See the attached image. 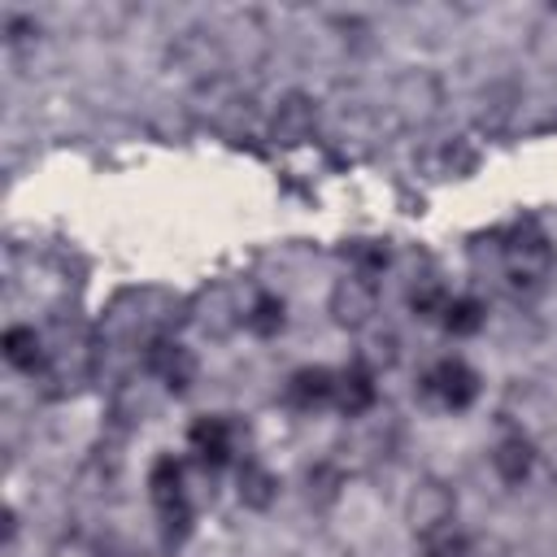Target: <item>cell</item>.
Segmentation results:
<instances>
[{
  "mask_svg": "<svg viewBox=\"0 0 557 557\" xmlns=\"http://www.w3.org/2000/svg\"><path fill=\"white\" fill-rule=\"evenodd\" d=\"M500 257H505V278H509V292L518 296H531L544 287V278L553 274V244L548 235L535 226V222H522L505 244H500Z\"/></svg>",
  "mask_w": 557,
  "mask_h": 557,
  "instance_id": "cell-1",
  "label": "cell"
},
{
  "mask_svg": "<svg viewBox=\"0 0 557 557\" xmlns=\"http://www.w3.org/2000/svg\"><path fill=\"white\" fill-rule=\"evenodd\" d=\"M0 352H4V361L17 374H44L48 370V339H44V331H35L26 322H17V326L4 331Z\"/></svg>",
  "mask_w": 557,
  "mask_h": 557,
  "instance_id": "cell-13",
  "label": "cell"
},
{
  "mask_svg": "<svg viewBox=\"0 0 557 557\" xmlns=\"http://www.w3.org/2000/svg\"><path fill=\"white\" fill-rule=\"evenodd\" d=\"M283 400L296 413H313V409L335 405V370L331 366H300V370H292L287 383H283Z\"/></svg>",
  "mask_w": 557,
  "mask_h": 557,
  "instance_id": "cell-11",
  "label": "cell"
},
{
  "mask_svg": "<svg viewBox=\"0 0 557 557\" xmlns=\"http://www.w3.org/2000/svg\"><path fill=\"white\" fill-rule=\"evenodd\" d=\"M235 444H239V426L231 413H200L187 426V448L205 470H226L235 461Z\"/></svg>",
  "mask_w": 557,
  "mask_h": 557,
  "instance_id": "cell-7",
  "label": "cell"
},
{
  "mask_svg": "<svg viewBox=\"0 0 557 557\" xmlns=\"http://www.w3.org/2000/svg\"><path fill=\"white\" fill-rule=\"evenodd\" d=\"M357 361H361L366 370H374V374L392 370V366L400 361V335H396V331H370L366 344L357 348Z\"/></svg>",
  "mask_w": 557,
  "mask_h": 557,
  "instance_id": "cell-23",
  "label": "cell"
},
{
  "mask_svg": "<svg viewBox=\"0 0 557 557\" xmlns=\"http://www.w3.org/2000/svg\"><path fill=\"white\" fill-rule=\"evenodd\" d=\"M139 361H144V374L157 379V383H161L165 392H174V396L191 392V383H196V374H200L196 352H191L183 339H174L170 331L144 339V344H139Z\"/></svg>",
  "mask_w": 557,
  "mask_h": 557,
  "instance_id": "cell-3",
  "label": "cell"
},
{
  "mask_svg": "<svg viewBox=\"0 0 557 557\" xmlns=\"http://www.w3.org/2000/svg\"><path fill=\"white\" fill-rule=\"evenodd\" d=\"M405 305H409L413 318H422V322H440V313H444V305H448V287H444V278H440V274H418V278L409 283V292H405Z\"/></svg>",
  "mask_w": 557,
  "mask_h": 557,
  "instance_id": "cell-20",
  "label": "cell"
},
{
  "mask_svg": "<svg viewBox=\"0 0 557 557\" xmlns=\"http://www.w3.org/2000/svg\"><path fill=\"white\" fill-rule=\"evenodd\" d=\"M235 500L244 505V509H270L274 500H278V474L270 470V466H261V461H239L235 466Z\"/></svg>",
  "mask_w": 557,
  "mask_h": 557,
  "instance_id": "cell-16",
  "label": "cell"
},
{
  "mask_svg": "<svg viewBox=\"0 0 557 557\" xmlns=\"http://www.w3.org/2000/svg\"><path fill=\"white\" fill-rule=\"evenodd\" d=\"M244 326L257 339H274L287 331V300L278 292H252V300L244 305Z\"/></svg>",
  "mask_w": 557,
  "mask_h": 557,
  "instance_id": "cell-17",
  "label": "cell"
},
{
  "mask_svg": "<svg viewBox=\"0 0 557 557\" xmlns=\"http://www.w3.org/2000/svg\"><path fill=\"white\" fill-rule=\"evenodd\" d=\"M440 109H444V83H440L435 70L413 65V70L396 74V83H392V113L405 126H426Z\"/></svg>",
  "mask_w": 557,
  "mask_h": 557,
  "instance_id": "cell-4",
  "label": "cell"
},
{
  "mask_svg": "<svg viewBox=\"0 0 557 557\" xmlns=\"http://www.w3.org/2000/svg\"><path fill=\"white\" fill-rule=\"evenodd\" d=\"M479 122L483 126H505L509 117H513V109L522 104V91H518V83H509V78H496V83H487L483 87V96H479Z\"/></svg>",
  "mask_w": 557,
  "mask_h": 557,
  "instance_id": "cell-21",
  "label": "cell"
},
{
  "mask_svg": "<svg viewBox=\"0 0 557 557\" xmlns=\"http://www.w3.org/2000/svg\"><path fill=\"white\" fill-rule=\"evenodd\" d=\"M344 257H348V270H357L366 278H374V274H383L392 265L387 239H348L344 244Z\"/></svg>",
  "mask_w": 557,
  "mask_h": 557,
  "instance_id": "cell-22",
  "label": "cell"
},
{
  "mask_svg": "<svg viewBox=\"0 0 557 557\" xmlns=\"http://www.w3.org/2000/svg\"><path fill=\"white\" fill-rule=\"evenodd\" d=\"M313 131H318V100L309 91H283L270 113V139L283 148H296L313 139Z\"/></svg>",
  "mask_w": 557,
  "mask_h": 557,
  "instance_id": "cell-9",
  "label": "cell"
},
{
  "mask_svg": "<svg viewBox=\"0 0 557 557\" xmlns=\"http://www.w3.org/2000/svg\"><path fill=\"white\" fill-rule=\"evenodd\" d=\"M479 392H483V379H479V370L466 361V357H440L422 379H418V396L422 400H435L440 409H448V413H466L474 400H479Z\"/></svg>",
  "mask_w": 557,
  "mask_h": 557,
  "instance_id": "cell-2",
  "label": "cell"
},
{
  "mask_svg": "<svg viewBox=\"0 0 557 557\" xmlns=\"http://www.w3.org/2000/svg\"><path fill=\"white\" fill-rule=\"evenodd\" d=\"M374 405H379V374L352 357L344 370H335V409L344 418H366Z\"/></svg>",
  "mask_w": 557,
  "mask_h": 557,
  "instance_id": "cell-12",
  "label": "cell"
},
{
  "mask_svg": "<svg viewBox=\"0 0 557 557\" xmlns=\"http://www.w3.org/2000/svg\"><path fill=\"white\" fill-rule=\"evenodd\" d=\"M405 522L413 527V535L457 522V492L444 479H418L405 496Z\"/></svg>",
  "mask_w": 557,
  "mask_h": 557,
  "instance_id": "cell-8",
  "label": "cell"
},
{
  "mask_svg": "<svg viewBox=\"0 0 557 557\" xmlns=\"http://www.w3.org/2000/svg\"><path fill=\"white\" fill-rule=\"evenodd\" d=\"M492 470H496V479H500L505 487H522V483L531 479V470H535V444H531L522 431L496 440V448H492Z\"/></svg>",
  "mask_w": 557,
  "mask_h": 557,
  "instance_id": "cell-15",
  "label": "cell"
},
{
  "mask_svg": "<svg viewBox=\"0 0 557 557\" xmlns=\"http://www.w3.org/2000/svg\"><path fill=\"white\" fill-rule=\"evenodd\" d=\"M170 65L191 78V83H213L226 65V44L218 39V30H205V26H191L174 39L170 48Z\"/></svg>",
  "mask_w": 557,
  "mask_h": 557,
  "instance_id": "cell-6",
  "label": "cell"
},
{
  "mask_svg": "<svg viewBox=\"0 0 557 557\" xmlns=\"http://www.w3.org/2000/svg\"><path fill=\"white\" fill-rule=\"evenodd\" d=\"M187 309H191V322H196L209 339H222V335H231V331L244 322V305L235 300L231 287H205Z\"/></svg>",
  "mask_w": 557,
  "mask_h": 557,
  "instance_id": "cell-10",
  "label": "cell"
},
{
  "mask_svg": "<svg viewBox=\"0 0 557 557\" xmlns=\"http://www.w3.org/2000/svg\"><path fill=\"white\" fill-rule=\"evenodd\" d=\"M483 322H487V309H483L479 296H448V305H444V313H440V326H444V335H453V339L479 335Z\"/></svg>",
  "mask_w": 557,
  "mask_h": 557,
  "instance_id": "cell-18",
  "label": "cell"
},
{
  "mask_svg": "<svg viewBox=\"0 0 557 557\" xmlns=\"http://www.w3.org/2000/svg\"><path fill=\"white\" fill-rule=\"evenodd\" d=\"M35 39H39V22H35L30 13L9 9V13H4V48H9V52H22V48L35 44Z\"/></svg>",
  "mask_w": 557,
  "mask_h": 557,
  "instance_id": "cell-24",
  "label": "cell"
},
{
  "mask_svg": "<svg viewBox=\"0 0 557 557\" xmlns=\"http://www.w3.org/2000/svg\"><path fill=\"white\" fill-rule=\"evenodd\" d=\"M148 496H152L157 513L191 505V500H187V466H183L178 457H170V453L157 457V461L148 466Z\"/></svg>",
  "mask_w": 557,
  "mask_h": 557,
  "instance_id": "cell-14",
  "label": "cell"
},
{
  "mask_svg": "<svg viewBox=\"0 0 557 557\" xmlns=\"http://www.w3.org/2000/svg\"><path fill=\"white\" fill-rule=\"evenodd\" d=\"M326 313L344 331H366L374 322V313H379V283L366 278V274H357V270H348L344 278L331 283Z\"/></svg>",
  "mask_w": 557,
  "mask_h": 557,
  "instance_id": "cell-5",
  "label": "cell"
},
{
  "mask_svg": "<svg viewBox=\"0 0 557 557\" xmlns=\"http://www.w3.org/2000/svg\"><path fill=\"white\" fill-rule=\"evenodd\" d=\"M344 466L339 461H313L309 470H305V500L313 505V509H331L339 496H344Z\"/></svg>",
  "mask_w": 557,
  "mask_h": 557,
  "instance_id": "cell-19",
  "label": "cell"
}]
</instances>
